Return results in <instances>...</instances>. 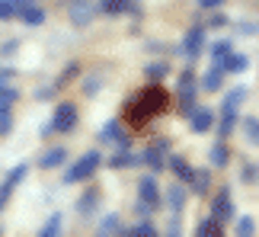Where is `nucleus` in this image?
<instances>
[{
	"instance_id": "obj_2",
	"label": "nucleus",
	"mask_w": 259,
	"mask_h": 237,
	"mask_svg": "<svg viewBox=\"0 0 259 237\" xmlns=\"http://www.w3.org/2000/svg\"><path fill=\"white\" fill-rule=\"evenodd\" d=\"M96 170H99V154H96V151H87L80 161H77L71 170L64 173V183H83V180H90Z\"/></svg>"
},
{
	"instance_id": "obj_20",
	"label": "nucleus",
	"mask_w": 259,
	"mask_h": 237,
	"mask_svg": "<svg viewBox=\"0 0 259 237\" xmlns=\"http://www.w3.org/2000/svg\"><path fill=\"white\" fill-rule=\"evenodd\" d=\"M231 52H234V45L227 42V38H221V42H214V45H211V64H218V67H221V64H224V58L231 55Z\"/></svg>"
},
{
	"instance_id": "obj_23",
	"label": "nucleus",
	"mask_w": 259,
	"mask_h": 237,
	"mask_svg": "<svg viewBox=\"0 0 259 237\" xmlns=\"http://www.w3.org/2000/svg\"><path fill=\"white\" fill-rule=\"evenodd\" d=\"M243 135H246V141H250L253 147H259V118L256 115L243 118Z\"/></svg>"
},
{
	"instance_id": "obj_27",
	"label": "nucleus",
	"mask_w": 259,
	"mask_h": 237,
	"mask_svg": "<svg viewBox=\"0 0 259 237\" xmlns=\"http://www.w3.org/2000/svg\"><path fill=\"white\" fill-rule=\"evenodd\" d=\"M122 231V221H118V215L112 212V215H106L103 221H99V234H118Z\"/></svg>"
},
{
	"instance_id": "obj_31",
	"label": "nucleus",
	"mask_w": 259,
	"mask_h": 237,
	"mask_svg": "<svg viewBox=\"0 0 259 237\" xmlns=\"http://www.w3.org/2000/svg\"><path fill=\"white\" fill-rule=\"evenodd\" d=\"M13 189H16L13 180H4V183H0V212L7 209V202H10V195H13Z\"/></svg>"
},
{
	"instance_id": "obj_26",
	"label": "nucleus",
	"mask_w": 259,
	"mask_h": 237,
	"mask_svg": "<svg viewBox=\"0 0 259 237\" xmlns=\"http://www.w3.org/2000/svg\"><path fill=\"white\" fill-rule=\"evenodd\" d=\"M195 234H198V237H218V234H221V224H218L214 218H205V221H198Z\"/></svg>"
},
{
	"instance_id": "obj_28",
	"label": "nucleus",
	"mask_w": 259,
	"mask_h": 237,
	"mask_svg": "<svg viewBox=\"0 0 259 237\" xmlns=\"http://www.w3.org/2000/svg\"><path fill=\"white\" fill-rule=\"evenodd\" d=\"M237 234L240 237H253L256 234V221L250 218V215H240V218H237Z\"/></svg>"
},
{
	"instance_id": "obj_38",
	"label": "nucleus",
	"mask_w": 259,
	"mask_h": 237,
	"mask_svg": "<svg viewBox=\"0 0 259 237\" xmlns=\"http://www.w3.org/2000/svg\"><path fill=\"white\" fill-rule=\"evenodd\" d=\"M221 4H224V0H198V7H202V10H218Z\"/></svg>"
},
{
	"instance_id": "obj_5",
	"label": "nucleus",
	"mask_w": 259,
	"mask_h": 237,
	"mask_svg": "<svg viewBox=\"0 0 259 237\" xmlns=\"http://www.w3.org/2000/svg\"><path fill=\"white\" fill-rule=\"evenodd\" d=\"M202 48H205V29H202V26H192V29L186 32L183 48H179V52H183V58H189V61H192V58L202 55Z\"/></svg>"
},
{
	"instance_id": "obj_25",
	"label": "nucleus",
	"mask_w": 259,
	"mask_h": 237,
	"mask_svg": "<svg viewBox=\"0 0 259 237\" xmlns=\"http://www.w3.org/2000/svg\"><path fill=\"white\" fill-rule=\"evenodd\" d=\"M118 234H125V237H154V234H157V228H154L151 221H138L132 231H118Z\"/></svg>"
},
{
	"instance_id": "obj_9",
	"label": "nucleus",
	"mask_w": 259,
	"mask_h": 237,
	"mask_svg": "<svg viewBox=\"0 0 259 237\" xmlns=\"http://www.w3.org/2000/svg\"><path fill=\"white\" fill-rule=\"evenodd\" d=\"M166 147H170V141H166V138H163V141H154V144L144 151L141 161H144V164H151L154 170H163V154H166Z\"/></svg>"
},
{
	"instance_id": "obj_17",
	"label": "nucleus",
	"mask_w": 259,
	"mask_h": 237,
	"mask_svg": "<svg viewBox=\"0 0 259 237\" xmlns=\"http://www.w3.org/2000/svg\"><path fill=\"white\" fill-rule=\"evenodd\" d=\"M170 167H173V173L179 176V183H189V180H192V167L186 164V157L173 154V157H170Z\"/></svg>"
},
{
	"instance_id": "obj_12",
	"label": "nucleus",
	"mask_w": 259,
	"mask_h": 237,
	"mask_svg": "<svg viewBox=\"0 0 259 237\" xmlns=\"http://www.w3.org/2000/svg\"><path fill=\"white\" fill-rule=\"evenodd\" d=\"M64 161H67L64 147H52V151H45V157L38 161V167H42V170H55V167H61Z\"/></svg>"
},
{
	"instance_id": "obj_37",
	"label": "nucleus",
	"mask_w": 259,
	"mask_h": 237,
	"mask_svg": "<svg viewBox=\"0 0 259 237\" xmlns=\"http://www.w3.org/2000/svg\"><path fill=\"white\" fill-rule=\"evenodd\" d=\"M256 176H259V167H246V170H243V183H253Z\"/></svg>"
},
{
	"instance_id": "obj_15",
	"label": "nucleus",
	"mask_w": 259,
	"mask_h": 237,
	"mask_svg": "<svg viewBox=\"0 0 259 237\" xmlns=\"http://www.w3.org/2000/svg\"><path fill=\"white\" fill-rule=\"evenodd\" d=\"M99 189H87L83 195H80V202H77V209H80V215H93L96 212V205H99Z\"/></svg>"
},
{
	"instance_id": "obj_3",
	"label": "nucleus",
	"mask_w": 259,
	"mask_h": 237,
	"mask_svg": "<svg viewBox=\"0 0 259 237\" xmlns=\"http://www.w3.org/2000/svg\"><path fill=\"white\" fill-rule=\"evenodd\" d=\"M77 128V106L74 103H61L55 109V118H52V132H61V135H67V132H74Z\"/></svg>"
},
{
	"instance_id": "obj_7",
	"label": "nucleus",
	"mask_w": 259,
	"mask_h": 237,
	"mask_svg": "<svg viewBox=\"0 0 259 237\" xmlns=\"http://www.w3.org/2000/svg\"><path fill=\"white\" fill-rule=\"evenodd\" d=\"M96 16V4H90V0H74L71 4V23L74 26H90Z\"/></svg>"
},
{
	"instance_id": "obj_19",
	"label": "nucleus",
	"mask_w": 259,
	"mask_h": 237,
	"mask_svg": "<svg viewBox=\"0 0 259 237\" xmlns=\"http://www.w3.org/2000/svg\"><path fill=\"white\" fill-rule=\"evenodd\" d=\"M135 164H141V157H135L128 151H118V154L109 157V167H115V170H125V167H135Z\"/></svg>"
},
{
	"instance_id": "obj_13",
	"label": "nucleus",
	"mask_w": 259,
	"mask_h": 237,
	"mask_svg": "<svg viewBox=\"0 0 259 237\" xmlns=\"http://www.w3.org/2000/svg\"><path fill=\"white\" fill-rule=\"evenodd\" d=\"M99 138H103V141H115V144L128 147V138L122 135V128H118V122H106V125H103V132H99Z\"/></svg>"
},
{
	"instance_id": "obj_14",
	"label": "nucleus",
	"mask_w": 259,
	"mask_h": 237,
	"mask_svg": "<svg viewBox=\"0 0 259 237\" xmlns=\"http://www.w3.org/2000/svg\"><path fill=\"white\" fill-rule=\"evenodd\" d=\"M221 84H224V67L211 64V71L202 77V90H221Z\"/></svg>"
},
{
	"instance_id": "obj_22",
	"label": "nucleus",
	"mask_w": 259,
	"mask_h": 237,
	"mask_svg": "<svg viewBox=\"0 0 259 237\" xmlns=\"http://www.w3.org/2000/svg\"><path fill=\"white\" fill-rule=\"evenodd\" d=\"M192 192L195 195H205L208 192V183H211V176H208V170H192Z\"/></svg>"
},
{
	"instance_id": "obj_33",
	"label": "nucleus",
	"mask_w": 259,
	"mask_h": 237,
	"mask_svg": "<svg viewBox=\"0 0 259 237\" xmlns=\"http://www.w3.org/2000/svg\"><path fill=\"white\" fill-rule=\"evenodd\" d=\"M16 90H13V87H10V90H7V84L4 87H0V106H7V109H10V103H16Z\"/></svg>"
},
{
	"instance_id": "obj_24",
	"label": "nucleus",
	"mask_w": 259,
	"mask_h": 237,
	"mask_svg": "<svg viewBox=\"0 0 259 237\" xmlns=\"http://www.w3.org/2000/svg\"><path fill=\"white\" fill-rule=\"evenodd\" d=\"M61 228H64V218H61V212H55L52 218L45 221V228H42V237H58V234H61Z\"/></svg>"
},
{
	"instance_id": "obj_40",
	"label": "nucleus",
	"mask_w": 259,
	"mask_h": 237,
	"mask_svg": "<svg viewBox=\"0 0 259 237\" xmlns=\"http://www.w3.org/2000/svg\"><path fill=\"white\" fill-rule=\"evenodd\" d=\"M10 77H13V71H7V67H4V71H0V87L10 84Z\"/></svg>"
},
{
	"instance_id": "obj_30",
	"label": "nucleus",
	"mask_w": 259,
	"mask_h": 237,
	"mask_svg": "<svg viewBox=\"0 0 259 237\" xmlns=\"http://www.w3.org/2000/svg\"><path fill=\"white\" fill-rule=\"evenodd\" d=\"M183 202H186V186L183 183H176V186H170V205L179 212L183 209Z\"/></svg>"
},
{
	"instance_id": "obj_4",
	"label": "nucleus",
	"mask_w": 259,
	"mask_h": 237,
	"mask_svg": "<svg viewBox=\"0 0 259 237\" xmlns=\"http://www.w3.org/2000/svg\"><path fill=\"white\" fill-rule=\"evenodd\" d=\"M211 218L218 221V224H227L234 218V202H231V189H218V195H214V205H211Z\"/></svg>"
},
{
	"instance_id": "obj_39",
	"label": "nucleus",
	"mask_w": 259,
	"mask_h": 237,
	"mask_svg": "<svg viewBox=\"0 0 259 237\" xmlns=\"http://www.w3.org/2000/svg\"><path fill=\"white\" fill-rule=\"evenodd\" d=\"M7 4H10V7H13V10H16V13H19V10H23V7L29 4V0H7Z\"/></svg>"
},
{
	"instance_id": "obj_36",
	"label": "nucleus",
	"mask_w": 259,
	"mask_h": 237,
	"mask_svg": "<svg viewBox=\"0 0 259 237\" xmlns=\"http://www.w3.org/2000/svg\"><path fill=\"white\" fill-rule=\"evenodd\" d=\"M166 74V64H151L147 67V77H163Z\"/></svg>"
},
{
	"instance_id": "obj_11",
	"label": "nucleus",
	"mask_w": 259,
	"mask_h": 237,
	"mask_svg": "<svg viewBox=\"0 0 259 237\" xmlns=\"http://www.w3.org/2000/svg\"><path fill=\"white\" fill-rule=\"evenodd\" d=\"M224 74H243L246 71V67H250V58H246V55H237V52H231V55H227L224 58Z\"/></svg>"
},
{
	"instance_id": "obj_32",
	"label": "nucleus",
	"mask_w": 259,
	"mask_h": 237,
	"mask_svg": "<svg viewBox=\"0 0 259 237\" xmlns=\"http://www.w3.org/2000/svg\"><path fill=\"white\" fill-rule=\"evenodd\" d=\"M10 128H13V115L7 106H0V135H10Z\"/></svg>"
},
{
	"instance_id": "obj_29",
	"label": "nucleus",
	"mask_w": 259,
	"mask_h": 237,
	"mask_svg": "<svg viewBox=\"0 0 259 237\" xmlns=\"http://www.w3.org/2000/svg\"><path fill=\"white\" fill-rule=\"evenodd\" d=\"M234 125H237V112H221V125H218V135L227 138L234 132Z\"/></svg>"
},
{
	"instance_id": "obj_16",
	"label": "nucleus",
	"mask_w": 259,
	"mask_h": 237,
	"mask_svg": "<svg viewBox=\"0 0 259 237\" xmlns=\"http://www.w3.org/2000/svg\"><path fill=\"white\" fill-rule=\"evenodd\" d=\"M243 100H246V90H243V87H234V90L224 96V103H221V112H237V106H240Z\"/></svg>"
},
{
	"instance_id": "obj_1",
	"label": "nucleus",
	"mask_w": 259,
	"mask_h": 237,
	"mask_svg": "<svg viewBox=\"0 0 259 237\" xmlns=\"http://www.w3.org/2000/svg\"><path fill=\"white\" fill-rule=\"evenodd\" d=\"M163 112H166V90L157 87V84L144 87V90L125 106V118H128L132 128H144L147 122H154V118L163 115Z\"/></svg>"
},
{
	"instance_id": "obj_8",
	"label": "nucleus",
	"mask_w": 259,
	"mask_h": 237,
	"mask_svg": "<svg viewBox=\"0 0 259 237\" xmlns=\"http://www.w3.org/2000/svg\"><path fill=\"white\" fill-rule=\"evenodd\" d=\"M138 199L147 202V205L160 202V186H157L154 176H141V180H138Z\"/></svg>"
},
{
	"instance_id": "obj_10",
	"label": "nucleus",
	"mask_w": 259,
	"mask_h": 237,
	"mask_svg": "<svg viewBox=\"0 0 259 237\" xmlns=\"http://www.w3.org/2000/svg\"><path fill=\"white\" fill-rule=\"evenodd\" d=\"M189 118H192V132H195V135L211 132V125H214V112H211V109H195Z\"/></svg>"
},
{
	"instance_id": "obj_34",
	"label": "nucleus",
	"mask_w": 259,
	"mask_h": 237,
	"mask_svg": "<svg viewBox=\"0 0 259 237\" xmlns=\"http://www.w3.org/2000/svg\"><path fill=\"white\" fill-rule=\"evenodd\" d=\"M13 16H16V10L10 7L7 0H0V19H13Z\"/></svg>"
},
{
	"instance_id": "obj_35",
	"label": "nucleus",
	"mask_w": 259,
	"mask_h": 237,
	"mask_svg": "<svg viewBox=\"0 0 259 237\" xmlns=\"http://www.w3.org/2000/svg\"><path fill=\"white\" fill-rule=\"evenodd\" d=\"M135 212L141 215V218H147V215L154 212V205H147V202H141V199H138V205H135Z\"/></svg>"
},
{
	"instance_id": "obj_18",
	"label": "nucleus",
	"mask_w": 259,
	"mask_h": 237,
	"mask_svg": "<svg viewBox=\"0 0 259 237\" xmlns=\"http://www.w3.org/2000/svg\"><path fill=\"white\" fill-rule=\"evenodd\" d=\"M208 161H211V167H227V161H231V151H227L224 138L211 147V154H208Z\"/></svg>"
},
{
	"instance_id": "obj_6",
	"label": "nucleus",
	"mask_w": 259,
	"mask_h": 237,
	"mask_svg": "<svg viewBox=\"0 0 259 237\" xmlns=\"http://www.w3.org/2000/svg\"><path fill=\"white\" fill-rule=\"evenodd\" d=\"M106 16H122V13H138L141 10V0H99V7Z\"/></svg>"
},
{
	"instance_id": "obj_21",
	"label": "nucleus",
	"mask_w": 259,
	"mask_h": 237,
	"mask_svg": "<svg viewBox=\"0 0 259 237\" xmlns=\"http://www.w3.org/2000/svg\"><path fill=\"white\" fill-rule=\"evenodd\" d=\"M19 16H23V23H29V26L45 23V10H38V7H32V4H26L23 10H19Z\"/></svg>"
}]
</instances>
